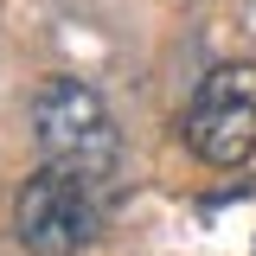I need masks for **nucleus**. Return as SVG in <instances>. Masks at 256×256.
Returning <instances> with one entry per match:
<instances>
[{"label":"nucleus","instance_id":"f257e3e1","mask_svg":"<svg viewBox=\"0 0 256 256\" xmlns=\"http://www.w3.org/2000/svg\"><path fill=\"white\" fill-rule=\"evenodd\" d=\"M32 141H38L45 166L84 173L90 186H109L116 180V160H122L116 122H109L102 96L84 77H45L32 90Z\"/></svg>","mask_w":256,"mask_h":256},{"label":"nucleus","instance_id":"f03ea898","mask_svg":"<svg viewBox=\"0 0 256 256\" xmlns=\"http://www.w3.org/2000/svg\"><path fill=\"white\" fill-rule=\"evenodd\" d=\"M102 230V205L84 173L38 166L13 198V237L26 256H84Z\"/></svg>","mask_w":256,"mask_h":256},{"label":"nucleus","instance_id":"7ed1b4c3","mask_svg":"<svg viewBox=\"0 0 256 256\" xmlns=\"http://www.w3.org/2000/svg\"><path fill=\"white\" fill-rule=\"evenodd\" d=\"M186 148L205 166H244L256 154V64H218V70H205L198 77V90L186 102Z\"/></svg>","mask_w":256,"mask_h":256}]
</instances>
